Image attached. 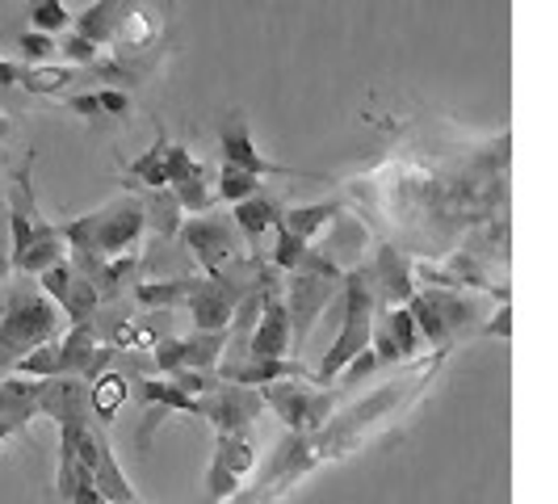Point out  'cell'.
Masks as SVG:
<instances>
[{"label":"cell","instance_id":"1","mask_svg":"<svg viewBox=\"0 0 558 504\" xmlns=\"http://www.w3.org/2000/svg\"><path fill=\"white\" fill-rule=\"evenodd\" d=\"M63 240L72 256V269H81L76 278H93L101 261H118V256H140L143 231H147V211L135 197H113L106 206L88 211L81 219H68Z\"/></svg>","mask_w":558,"mask_h":504},{"label":"cell","instance_id":"2","mask_svg":"<svg viewBox=\"0 0 558 504\" xmlns=\"http://www.w3.org/2000/svg\"><path fill=\"white\" fill-rule=\"evenodd\" d=\"M374 286L362 265L357 269H344L340 278V333H336L332 349L324 353L319 370H311V379L319 387H332L340 379V370L353 362L362 349H369V333H374Z\"/></svg>","mask_w":558,"mask_h":504},{"label":"cell","instance_id":"3","mask_svg":"<svg viewBox=\"0 0 558 504\" xmlns=\"http://www.w3.org/2000/svg\"><path fill=\"white\" fill-rule=\"evenodd\" d=\"M63 336V315L51 299L43 295H9L4 299V315H0V379L13 370V365L26 358L29 349L59 340Z\"/></svg>","mask_w":558,"mask_h":504},{"label":"cell","instance_id":"4","mask_svg":"<svg viewBox=\"0 0 558 504\" xmlns=\"http://www.w3.org/2000/svg\"><path fill=\"white\" fill-rule=\"evenodd\" d=\"M340 269L332 261H324L319 252H307L303 265L290 274V286H286V320H290V353H299L307 345L315 320L328 311V303L340 299Z\"/></svg>","mask_w":558,"mask_h":504},{"label":"cell","instance_id":"5","mask_svg":"<svg viewBox=\"0 0 558 504\" xmlns=\"http://www.w3.org/2000/svg\"><path fill=\"white\" fill-rule=\"evenodd\" d=\"M185 249L197 256V265L206 269V278H231L235 265H248L244 249H240V231L231 227V219L219 215H194L181 227Z\"/></svg>","mask_w":558,"mask_h":504},{"label":"cell","instance_id":"6","mask_svg":"<svg viewBox=\"0 0 558 504\" xmlns=\"http://www.w3.org/2000/svg\"><path fill=\"white\" fill-rule=\"evenodd\" d=\"M260 404L274 408L294 437H307V433L324 429L332 420L336 395L311 392L303 383H274V387H260Z\"/></svg>","mask_w":558,"mask_h":504},{"label":"cell","instance_id":"7","mask_svg":"<svg viewBox=\"0 0 558 504\" xmlns=\"http://www.w3.org/2000/svg\"><path fill=\"white\" fill-rule=\"evenodd\" d=\"M219 152H223V165L240 168V172H252L256 181H265V177H307V181H319L315 172H303V168L274 165V160L256 147L244 113H227L223 118V127H219Z\"/></svg>","mask_w":558,"mask_h":504},{"label":"cell","instance_id":"8","mask_svg":"<svg viewBox=\"0 0 558 504\" xmlns=\"http://www.w3.org/2000/svg\"><path fill=\"white\" fill-rule=\"evenodd\" d=\"M260 412H265L260 392H252V387H231V383H219L215 392L197 399V417L210 420L219 437H240V433H248Z\"/></svg>","mask_w":558,"mask_h":504},{"label":"cell","instance_id":"9","mask_svg":"<svg viewBox=\"0 0 558 504\" xmlns=\"http://www.w3.org/2000/svg\"><path fill=\"white\" fill-rule=\"evenodd\" d=\"M227 353V336L223 333H194V336H168L156 345V370L165 374H181V370H215Z\"/></svg>","mask_w":558,"mask_h":504},{"label":"cell","instance_id":"10","mask_svg":"<svg viewBox=\"0 0 558 504\" xmlns=\"http://www.w3.org/2000/svg\"><path fill=\"white\" fill-rule=\"evenodd\" d=\"M219 383H231V387H274V383H303L311 379V370L299 358H281V362H269V358H223L215 365Z\"/></svg>","mask_w":558,"mask_h":504},{"label":"cell","instance_id":"11","mask_svg":"<svg viewBox=\"0 0 558 504\" xmlns=\"http://www.w3.org/2000/svg\"><path fill=\"white\" fill-rule=\"evenodd\" d=\"M47 227V219L38 215V202H34V152H26L22 168L13 172V185H9V231H13V244H9V261L22 256L26 244Z\"/></svg>","mask_w":558,"mask_h":504},{"label":"cell","instance_id":"12","mask_svg":"<svg viewBox=\"0 0 558 504\" xmlns=\"http://www.w3.org/2000/svg\"><path fill=\"white\" fill-rule=\"evenodd\" d=\"M252 467H256V446H252L248 433H240V437H219L215 458H210V467H206V496H210V501L235 496L240 479L248 476Z\"/></svg>","mask_w":558,"mask_h":504},{"label":"cell","instance_id":"13","mask_svg":"<svg viewBox=\"0 0 558 504\" xmlns=\"http://www.w3.org/2000/svg\"><path fill=\"white\" fill-rule=\"evenodd\" d=\"M369 274V286H374V295L383 290V299H387V308H403L412 295H416V278H412V265L403 261V252L391 249V244H383L378 256H374V265L365 269Z\"/></svg>","mask_w":558,"mask_h":504},{"label":"cell","instance_id":"14","mask_svg":"<svg viewBox=\"0 0 558 504\" xmlns=\"http://www.w3.org/2000/svg\"><path fill=\"white\" fill-rule=\"evenodd\" d=\"M43 379H0V424H9L17 437H26L29 420L38 417Z\"/></svg>","mask_w":558,"mask_h":504},{"label":"cell","instance_id":"15","mask_svg":"<svg viewBox=\"0 0 558 504\" xmlns=\"http://www.w3.org/2000/svg\"><path fill=\"white\" fill-rule=\"evenodd\" d=\"M93 488L106 496V504H140L135 488H131V479H126V471H122V467H118V458H113V449H110V442H106V433H101V442H97Z\"/></svg>","mask_w":558,"mask_h":504},{"label":"cell","instance_id":"16","mask_svg":"<svg viewBox=\"0 0 558 504\" xmlns=\"http://www.w3.org/2000/svg\"><path fill=\"white\" fill-rule=\"evenodd\" d=\"M56 261H68V240H63V227L47 224L34 240H29L22 256H13V269L38 278V274H43V269H51Z\"/></svg>","mask_w":558,"mask_h":504},{"label":"cell","instance_id":"17","mask_svg":"<svg viewBox=\"0 0 558 504\" xmlns=\"http://www.w3.org/2000/svg\"><path fill=\"white\" fill-rule=\"evenodd\" d=\"M344 215V202H311V206H290V211H281V227L290 231V236H299L303 244H311L319 231H328Z\"/></svg>","mask_w":558,"mask_h":504},{"label":"cell","instance_id":"18","mask_svg":"<svg viewBox=\"0 0 558 504\" xmlns=\"http://www.w3.org/2000/svg\"><path fill=\"white\" fill-rule=\"evenodd\" d=\"M281 219V206L274 202V197L256 194V197H244V202H235L231 206V227L248 240V244H256L265 231H274Z\"/></svg>","mask_w":558,"mask_h":504},{"label":"cell","instance_id":"19","mask_svg":"<svg viewBox=\"0 0 558 504\" xmlns=\"http://www.w3.org/2000/svg\"><path fill=\"white\" fill-rule=\"evenodd\" d=\"M126 395H131V383H126L118 370L97 374L93 387H88V412H93V420H97V424H110V420L122 412Z\"/></svg>","mask_w":558,"mask_h":504},{"label":"cell","instance_id":"20","mask_svg":"<svg viewBox=\"0 0 558 504\" xmlns=\"http://www.w3.org/2000/svg\"><path fill=\"white\" fill-rule=\"evenodd\" d=\"M168 135L165 131H156V143L143 152V156H135L131 165L122 168L131 181H140V185H147L151 194H160V190H168Z\"/></svg>","mask_w":558,"mask_h":504},{"label":"cell","instance_id":"21","mask_svg":"<svg viewBox=\"0 0 558 504\" xmlns=\"http://www.w3.org/2000/svg\"><path fill=\"white\" fill-rule=\"evenodd\" d=\"M84 68H68V63H38V68H22V88L26 93H43V97H63L76 81H84Z\"/></svg>","mask_w":558,"mask_h":504},{"label":"cell","instance_id":"22","mask_svg":"<svg viewBox=\"0 0 558 504\" xmlns=\"http://www.w3.org/2000/svg\"><path fill=\"white\" fill-rule=\"evenodd\" d=\"M424 299H428V308L437 311V320H441V328L449 333V340L462 333V328H471L478 320V308L471 299H462V295H453V290H420Z\"/></svg>","mask_w":558,"mask_h":504},{"label":"cell","instance_id":"23","mask_svg":"<svg viewBox=\"0 0 558 504\" xmlns=\"http://www.w3.org/2000/svg\"><path fill=\"white\" fill-rule=\"evenodd\" d=\"M140 399L147 408H160V412H190V417H197V399L181 392L172 379H143Z\"/></svg>","mask_w":558,"mask_h":504},{"label":"cell","instance_id":"24","mask_svg":"<svg viewBox=\"0 0 558 504\" xmlns=\"http://www.w3.org/2000/svg\"><path fill=\"white\" fill-rule=\"evenodd\" d=\"M202 286V278H168V281H143L140 290V303L147 308H177V303H190L194 290Z\"/></svg>","mask_w":558,"mask_h":504},{"label":"cell","instance_id":"25","mask_svg":"<svg viewBox=\"0 0 558 504\" xmlns=\"http://www.w3.org/2000/svg\"><path fill=\"white\" fill-rule=\"evenodd\" d=\"M378 324H383V333L391 336V345L399 349V358H412V353L420 349L416 320H412L408 303H403V308H387L383 315H378Z\"/></svg>","mask_w":558,"mask_h":504},{"label":"cell","instance_id":"26","mask_svg":"<svg viewBox=\"0 0 558 504\" xmlns=\"http://www.w3.org/2000/svg\"><path fill=\"white\" fill-rule=\"evenodd\" d=\"M26 17H29V29L51 34V38L72 29V13H68L63 0H26Z\"/></svg>","mask_w":558,"mask_h":504},{"label":"cell","instance_id":"27","mask_svg":"<svg viewBox=\"0 0 558 504\" xmlns=\"http://www.w3.org/2000/svg\"><path fill=\"white\" fill-rule=\"evenodd\" d=\"M17 379H59L63 374V362H59V340H47L38 349H29L22 362L13 365Z\"/></svg>","mask_w":558,"mask_h":504},{"label":"cell","instance_id":"28","mask_svg":"<svg viewBox=\"0 0 558 504\" xmlns=\"http://www.w3.org/2000/svg\"><path fill=\"white\" fill-rule=\"evenodd\" d=\"M97 303H101V295H97L84 278H72L68 299L59 303V315H63L68 324H88V320H93V311H97Z\"/></svg>","mask_w":558,"mask_h":504},{"label":"cell","instance_id":"29","mask_svg":"<svg viewBox=\"0 0 558 504\" xmlns=\"http://www.w3.org/2000/svg\"><path fill=\"white\" fill-rule=\"evenodd\" d=\"M260 194V181L252 177V172H240V168L223 165L219 168V177H215V197L219 202H244V197H256Z\"/></svg>","mask_w":558,"mask_h":504},{"label":"cell","instance_id":"30","mask_svg":"<svg viewBox=\"0 0 558 504\" xmlns=\"http://www.w3.org/2000/svg\"><path fill=\"white\" fill-rule=\"evenodd\" d=\"M17 51H22V68H38V63H56L59 59V43L51 34H38V29H26L17 38Z\"/></svg>","mask_w":558,"mask_h":504},{"label":"cell","instance_id":"31","mask_svg":"<svg viewBox=\"0 0 558 504\" xmlns=\"http://www.w3.org/2000/svg\"><path fill=\"white\" fill-rule=\"evenodd\" d=\"M274 231H278V244H274V269H278V274H294V269L303 265V256L311 252V244H303L299 236H290V231L281 227V219H278Z\"/></svg>","mask_w":558,"mask_h":504},{"label":"cell","instance_id":"32","mask_svg":"<svg viewBox=\"0 0 558 504\" xmlns=\"http://www.w3.org/2000/svg\"><path fill=\"white\" fill-rule=\"evenodd\" d=\"M72 278H76V269H72V261H56L51 269H43L38 274V295L43 299H51V303H63L68 299V286H72Z\"/></svg>","mask_w":558,"mask_h":504},{"label":"cell","instance_id":"33","mask_svg":"<svg viewBox=\"0 0 558 504\" xmlns=\"http://www.w3.org/2000/svg\"><path fill=\"white\" fill-rule=\"evenodd\" d=\"M59 59H68V68H93L97 59H101V47L97 43H88L84 34H76V29H68V38L59 43Z\"/></svg>","mask_w":558,"mask_h":504},{"label":"cell","instance_id":"34","mask_svg":"<svg viewBox=\"0 0 558 504\" xmlns=\"http://www.w3.org/2000/svg\"><path fill=\"white\" fill-rule=\"evenodd\" d=\"M63 106L72 113H81V118H88V122H106V113H101V101H97V88L88 93H63Z\"/></svg>","mask_w":558,"mask_h":504},{"label":"cell","instance_id":"35","mask_svg":"<svg viewBox=\"0 0 558 504\" xmlns=\"http://www.w3.org/2000/svg\"><path fill=\"white\" fill-rule=\"evenodd\" d=\"M63 504H106V496L93 488V471H84L76 467V479H72V492H68V501Z\"/></svg>","mask_w":558,"mask_h":504},{"label":"cell","instance_id":"36","mask_svg":"<svg viewBox=\"0 0 558 504\" xmlns=\"http://www.w3.org/2000/svg\"><path fill=\"white\" fill-rule=\"evenodd\" d=\"M97 101H101V113H106V118H126V113H131V97H126V88H110V84H101V88H97Z\"/></svg>","mask_w":558,"mask_h":504},{"label":"cell","instance_id":"37","mask_svg":"<svg viewBox=\"0 0 558 504\" xmlns=\"http://www.w3.org/2000/svg\"><path fill=\"white\" fill-rule=\"evenodd\" d=\"M0 84L4 88H13V84H22V63H13V59L0 56Z\"/></svg>","mask_w":558,"mask_h":504},{"label":"cell","instance_id":"38","mask_svg":"<svg viewBox=\"0 0 558 504\" xmlns=\"http://www.w3.org/2000/svg\"><path fill=\"white\" fill-rule=\"evenodd\" d=\"M483 333H487V336H492V333H496V336H508V303H504V308L496 311V324H487Z\"/></svg>","mask_w":558,"mask_h":504},{"label":"cell","instance_id":"39","mask_svg":"<svg viewBox=\"0 0 558 504\" xmlns=\"http://www.w3.org/2000/svg\"><path fill=\"white\" fill-rule=\"evenodd\" d=\"M13 274V261H9V240L0 236V281Z\"/></svg>","mask_w":558,"mask_h":504},{"label":"cell","instance_id":"40","mask_svg":"<svg viewBox=\"0 0 558 504\" xmlns=\"http://www.w3.org/2000/svg\"><path fill=\"white\" fill-rule=\"evenodd\" d=\"M9 131H13V118H9V113L0 110V143L9 140Z\"/></svg>","mask_w":558,"mask_h":504},{"label":"cell","instance_id":"41","mask_svg":"<svg viewBox=\"0 0 558 504\" xmlns=\"http://www.w3.org/2000/svg\"><path fill=\"white\" fill-rule=\"evenodd\" d=\"M9 437H17V433H13L9 424H0V442H9Z\"/></svg>","mask_w":558,"mask_h":504},{"label":"cell","instance_id":"42","mask_svg":"<svg viewBox=\"0 0 558 504\" xmlns=\"http://www.w3.org/2000/svg\"><path fill=\"white\" fill-rule=\"evenodd\" d=\"M0 315H4V299H0Z\"/></svg>","mask_w":558,"mask_h":504},{"label":"cell","instance_id":"43","mask_svg":"<svg viewBox=\"0 0 558 504\" xmlns=\"http://www.w3.org/2000/svg\"><path fill=\"white\" fill-rule=\"evenodd\" d=\"M106 4H118V0H106Z\"/></svg>","mask_w":558,"mask_h":504}]
</instances>
